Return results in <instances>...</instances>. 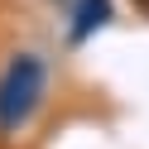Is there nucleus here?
<instances>
[{
  "label": "nucleus",
  "instance_id": "f257e3e1",
  "mask_svg": "<svg viewBox=\"0 0 149 149\" xmlns=\"http://www.w3.org/2000/svg\"><path fill=\"white\" fill-rule=\"evenodd\" d=\"M48 91V63L39 53H15L0 72V135H15L34 120Z\"/></svg>",
  "mask_w": 149,
  "mask_h": 149
},
{
  "label": "nucleus",
  "instance_id": "f03ea898",
  "mask_svg": "<svg viewBox=\"0 0 149 149\" xmlns=\"http://www.w3.org/2000/svg\"><path fill=\"white\" fill-rule=\"evenodd\" d=\"M106 19H111V0H77V5H72L68 39L72 43H87L96 29H106Z\"/></svg>",
  "mask_w": 149,
  "mask_h": 149
},
{
  "label": "nucleus",
  "instance_id": "7ed1b4c3",
  "mask_svg": "<svg viewBox=\"0 0 149 149\" xmlns=\"http://www.w3.org/2000/svg\"><path fill=\"white\" fill-rule=\"evenodd\" d=\"M135 10H144V15H149V0H135Z\"/></svg>",
  "mask_w": 149,
  "mask_h": 149
}]
</instances>
